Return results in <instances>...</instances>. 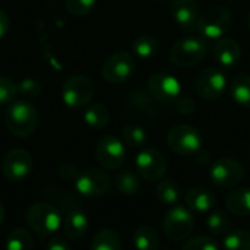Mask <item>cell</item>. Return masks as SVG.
<instances>
[{
	"instance_id": "cell-1",
	"label": "cell",
	"mask_w": 250,
	"mask_h": 250,
	"mask_svg": "<svg viewBox=\"0 0 250 250\" xmlns=\"http://www.w3.org/2000/svg\"><path fill=\"white\" fill-rule=\"evenodd\" d=\"M63 223L59 208L47 201L34 204L26 212V224L38 237L53 236Z\"/></svg>"
},
{
	"instance_id": "cell-23",
	"label": "cell",
	"mask_w": 250,
	"mask_h": 250,
	"mask_svg": "<svg viewBox=\"0 0 250 250\" xmlns=\"http://www.w3.org/2000/svg\"><path fill=\"white\" fill-rule=\"evenodd\" d=\"M160 48V41L157 37H154L152 34H142L138 35L133 41H132V51L133 56L138 59H152Z\"/></svg>"
},
{
	"instance_id": "cell-10",
	"label": "cell",
	"mask_w": 250,
	"mask_h": 250,
	"mask_svg": "<svg viewBox=\"0 0 250 250\" xmlns=\"http://www.w3.org/2000/svg\"><path fill=\"white\" fill-rule=\"evenodd\" d=\"M135 168L141 179L146 182H160L167 171V160L157 148H144L136 154Z\"/></svg>"
},
{
	"instance_id": "cell-24",
	"label": "cell",
	"mask_w": 250,
	"mask_h": 250,
	"mask_svg": "<svg viewBox=\"0 0 250 250\" xmlns=\"http://www.w3.org/2000/svg\"><path fill=\"white\" fill-rule=\"evenodd\" d=\"M132 243L136 250H158L160 236L151 226H141L133 231Z\"/></svg>"
},
{
	"instance_id": "cell-32",
	"label": "cell",
	"mask_w": 250,
	"mask_h": 250,
	"mask_svg": "<svg viewBox=\"0 0 250 250\" xmlns=\"http://www.w3.org/2000/svg\"><path fill=\"white\" fill-rule=\"evenodd\" d=\"M182 250H220V248L209 236H195L185 242Z\"/></svg>"
},
{
	"instance_id": "cell-17",
	"label": "cell",
	"mask_w": 250,
	"mask_h": 250,
	"mask_svg": "<svg viewBox=\"0 0 250 250\" xmlns=\"http://www.w3.org/2000/svg\"><path fill=\"white\" fill-rule=\"evenodd\" d=\"M214 57L223 69H233L239 64L242 59L240 44L229 37L217 40V44L214 47Z\"/></svg>"
},
{
	"instance_id": "cell-40",
	"label": "cell",
	"mask_w": 250,
	"mask_h": 250,
	"mask_svg": "<svg viewBox=\"0 0 250 250\" xmlns=\"http://www.w3.org/2000/svg\"><path fill=\"white\" fill-rule=\"evenodd\" d=\"M4 217H6V209H4V207H3V204L0 202V224L3 223V220H4Z\"/></svg>"
},
{
	"instance_id": "cell-9",
	"label": "cell",
	"mask_w": 250,
	"mask_h": 250,
	"mask_svg": "<svg viewBox=\"0 0 250 250\" xmlns=\"http://www.w3.org/2000/svg\"><path fill=\"white\" fill-rule=\"evenodd\" d=\"M94 82L85 75H73L66 79L62 88L63 103L70 108H83L89 105L94 97Z\"/></svg>"
},
{
	"instance_id": "cell-5",
	"label": "cell",
	"mask_w": 250,
	"mask_h": 250,
	"mask_svg": "<svg viewBox=\"0 0 250 250\" xmlns=\"http://www.w3.org/2000/svg\"><path fill=\"white\" fill-rule=\"evenodd\" d=\"M167 144L180 157H192L204 146L202 133L192 125H176L168 130Z\"/></svg>"
},
{
	"instance_id": "cell-27",
	"label": "cell",
	"mask_w": 250,
	"mask_h": 250,
	"mask_svg": "<svg viewBox=\"0 0 250 250\" xmlns=\"http://www.w3.org/2000/svg\"><path fill=\"white\" fill-rule=\"evenodd\" d=\"M83 120L94 129H103L110 122V111L104 104H89L83 111Z\"/></svg>"
},
{
	"instance_id": "cell-15",
	"label": "cell",
	"mask_w": 250,
	"mask_h": 250,
	"mask_svg": "<svg viewBox=\"0 0 250 250\" xmlns=\"http://www.w3.org/2000/svg\"><path fill=\"white\" fill-rule=\"evenodd\" d=\"M148 92L155 101L171 103L182 95V83L171 73L157 72L148 79Z\"/></svg>"
},
{
	"instance_id": "cell-33",
	"label": "cell",
	"mask_w": 250,
	"mask_h": 250,
	"mask_svg": "<svg viewBox=\"0 0 250 250\" xmlns=\"http://www.w3.org/2000/svg\"><path fill=\"white\" fill-rule=\"evenodd\" d=\"M97 0H64L67 12L73 16H86L95 7Z\"/></svg>"
},
{
	"instance_id": "cell-41",
	"label": "cell",
	"mask_w": 250,
	"mask_h": 250,
	"mask_svg": "<svg viewBox=\"0 0 250 250\" xmlns=\"http://www.w3.org/2000/svg\"><path fill=\"white\" fill-rule=\"evenodd\" d=\"M248 28H249V31H250V10H249V13H248Z\"/></svg>"
},
{
	"instance_id": "cell-30",
	"label": "cell",
	"mask_w": 250,
	"mask_h": 250,
	"mask_svg": "<svg viewBox=\"0 0 250 250\" xmlns=\"http://www.w3.org/2000/svg\"><path fill=\"white\" fill-rule=\"evenodd\" d=\"M34 240L28 230L15 229L6 240V250H32Z\"/></svg>"
},
{
	"instance_id": "cell-31",
	"label": "cell",
	"mask_w": 250,
	"mask_h": 250,
	"mask_svg": "<svg viewBox=\"0 0 250 250\" xmlns=\"http://www.w3.org/2000/svg\"><path fill=\"white\" fill-rule=\"evenodd\" d=\"M122 139H123V144L127 145L129 148L138 149V148L145 146L148 135L144 127L138 125H127L122 132Z\"/></svg>"
},
{
	"instance_id": "cell-4",
	"label": "cell",
	"mask_w": 250,
	"mask_h": 250,
	"mask_svg": "<svg viewBox=\"0 0 250 250\" xmlns=\"http://www.w3.org/2000/svg\"><path fill=\"white\" fill-rule=\"evenodd\" d=\"M207 51L208 45L202 37L186 35L173 44L170 50V60L177 67H192L204 60Z\"/></svg>"
},
{
	"instance_id": "cell-42",
	"label": "cell",
	"mask_w": 250,
	"mask_h": 250,
	"mask_svg": "<svg viewBox=\"0 0 250 250\" xmlns=\"http://www.w3.org/2000/svg\"><path fill=\"white\" fill-rule=\"evenodd\" d=\"M160 1H164V0H160Z\"/></svg>"
},
{
	"instance_id": "cell-34",
	"label": "cell",
	"mask_w": 250,
	"mask_h": 250,
	"mask_svg": "<svg viewBox=\"0 0 250 250\" xmlns=\"http://www.w3.org/2000/svg\"><path fill=\"white\" fill-rule=\"evenodd\" d=\"M18 95V85L13 79L0 75V105L10 104Z\"/></svg>"
},
{
	"instance_id": "cell-11",
	"label": "cell",
	"mask_w": 250,
	"mask_h": 250,
	"mask_svg": "<svg viewBox=\"0 0 250 250\" xmlns=\"http://www.w3.org/2000/svg\"><path fill=\"white\" fill-rule=\"evenodd\" d=\"M243 164L233 157H223L217 160L209 168V179L220 188H236L245 179Z\"/></svg>"
},
{
	"instance_id": "cell-35",
	"label": "cell",
	"mask_w": 250,
	"mask_h": 250,
	"mask_svg": "<svg viewBox=\"0 0 250 250\" xmlns=\"http://www.w3.org/2000/svg\"><path fill=\"white\" fill-rule=\"evenodd\" d=\"M19 92L23 97H35L41 92V85L34 79H25L18 85V94Z\"/></svg>"
},
{
	"instance_id": "cell-20",
	"label": "cell",
	"mask_w": 250,
	"mask_h": 250,
	"mask_svg": "<svg viewBox=\"0 0 250 250\" xmlns=\"http://www.w3.org/2000/svg\"><path fill=\"white\" fill-rule=\"evenodd\" d=\"M227 209L237 217H250V188H236L226 198Z\"/></svg>"
},
{
	"instance_id": "cell-38",
	"label": "cell",
	"mask_w": 250,
	"mask_h": 250,
	"mask_svg": "<svg viewBox=\"0 0 250 250\" xmlns=\"http://www.w3.org/2000/svg\"><path fill=\"white\" fill-rule=\"evenodd\" d=\"M45 250H72L70 245L62 237H53L47 242Z\"/></svg>"
},
{
	"instance_id": "cell-39",
	"label": "cell",
	"mask_w": 250,
	"mask_h": 250,
	"mask_svg": "<svg viewBox=\"0 0 250 250\" xmlns=\"http://www.w3.org/2000/svg\"><path fill=\"white\" fill-rule=\"evenodd\" d=\"M9 26H10V21H9V16H7V13L3 10V9H0V40L7 34V31H9Z\"/></svg>"
},
{
	"instance_id": "cell-28",
	"label": "cell",
	"mask_w": 250,
	"mask_h": 250,
	"mask_svg": "<svg viewBox=\"0 0 250 250\" xmlns=\"http://www.w3.org/2000/svg\"><path fill=\"white\" fill-rule=\"evenodd\" d=\"M91 250H122L119 234L111 229H101L91 243Z\"/></svg>"
},
{
	"instance_id": "cell-8",
	"label": "cell",
	"mask_w": 250,
	"mask_h": 250,
	"mask_svg": "<svg viewBox=\"0 0 250 250\" xmlns=\"http://www.w3.org/2000/svg\"><path fill=\"white\" fill-rule=\"evenodd\" d=\"M136 72V62L133 54L127 51H117L108 56L103 66L101 75L103 78L113 85H120L127 82Z\"/></svg>"
},
{
	"instance_id": "cell-18",
	"label": "cell",
	"mask_w": 250,
	"mask_h": 250,
	"mask_svg": "<svg viewBox=\"0 0 250 250\" xmlns=\"http://www.w3.org/2000/svg\"><path fill=\"white\" fill-rule=\"evenodd\" d=\"M170 13L180 28L189 29L196 25L199 18V6L196 0H171Z\"/></svg>"
},
{
	"instance_id": "cell-2",
	"label": "cell",
	"mask_w": 250,
	"mask_h": 250,
	"mask_svg": "<svg viewBox=\"0 0 250 250\" xmlns=\"http://www.w3.org/2000/svg\"><path fill=\"white\" fill-rule=\"evenodd\" d=\"M4 125L13 136L28 138L37 130L38 113L32 104L26 101H15L6 108Z\"/></svg>"
},
{
	"instance_id": "cell-12",
	"label": "cell",
	"mask_w": 250,
	"mask_h": 250,
	"mask_svg": "<svg viewBox=\"0 0 250 250\" xmlns=\"http://www.w3.org/2000/svg\"><path fill=\"white\" fill-rule=\"evenodd\" d=\"M75 189L79 195L86 198H100L104 196L111 186V180L108 174L100 168L88 167L81 170L73 180Z\"/></svg>"
},
{
	"instance_id": "cell-6",
	"label": "cell",
	"mask_w": 250,
	"mask_h": 250,
	"mask_svg": "<svg viewBox=\"0 0 250 250\" xmlns=\"http://www.w3.org/2000/svg\"><path fill=\"white\" fill-rule=\"evenodd\" d=\"M163 229L166 236L173 242L186 240L195 229L193 212L186 205L170 207L164 215Z\"/></svg>"
},
{
	"instance_id": "cell-22",
	"label": "cell",
	"mask_w": 250,
	"mask_h": 250,
	"mask_svg": "<svg viewBox=\"0 0 250 250\" xmlns=\"http://www.w3.org/2000/svg\"><path fill=\"white\" fill-rule=\"evenodd\" d=\"M230 95L237 105H240L243 108H250L249 73H239L234 76L233 82L230 83Z\"/></svg>"
},
{
	"instance_id": "cell-21",
	"label": "cell",
	"mask_w": 250,
	"mask_h": 250,
	"mask_svg": "<svg viewBox=\"0 0 250 250\" xmlns=\"http://www.w3.org/2000/svg\"><path fill=\"white\" fill-rule=\"evenodd\" d=\"M155 198L164 207H174L182 198V186L173 179L160 180L155 189Z\"/></svg>"
},
{
	"instance_id": "cell-14",
	"label": "cell",
	"mask_w": 250,
	"mask_h": 250,
	"mask_svg": "<svg viewBox=\"0 0 250 250\" xmlns=\"http://www.w3.org/2000/svg\"><path fill=\"white\" fill-rule=\"evenodd\" d=\"M34 161L31 154L22 148L10 149L1 161V170L4 177L12 183L23 182L32 171Z\"/></svg>"
},
{
	"instance_id": "cell-29",
	"label": "cell",
	"mask_w": 250,
	"mask_h": 250,
	"mask_svg": "<svg viewBox=\"0 0 250 250\" xmlns=\"http://www.w3.org/2000/svg\"><path fill=\"white\" fill-rule=\"evenodd\" d=\"M224 250H250V231L246 229L230 230L223 239Z\"/></svg>"
},
{
	"instance_id": "cell-36",
	"label": "cell",
	"mask_w": 250,
	"mask_h": 250,
	"mask_svg": "<svg viewBox=\"0 0 250 250\" xmlns=\"http://www.w3.org/2000/svg\"><path fill=\"white\" fill-rule=\"evenodd\" d=\"M78 173H79V170L75 166L67 164V163H64V164H62V166L57 167V174L63 180H75L76 176H78Z\"/></svg>"
},
{
	"instance_id": "cell-26",
	"label": "cell",
	"mask_w": 250,
	"mask_h": 250,
	"mask_svg": "<svg viewBox=\"0 0 250 250\" xmlns=\"http://www.w3.org/2000/svg\"><path fill=\"white\" fill-rule=\"evenodd\" d=\"M205 224H207V230L212 236H226L231 230V218L223 209L212 211L207 217Z\"/></svg>"
},
{
	"instance_id": "cell-16",
	"label": "cell",
	"mask_w": 250,
	"mask_h": 250,
	"mask_svg": "<svg viewBox=\"0 0 250 250\" xmlns=\"http://www.w3.org/2000/svg\"><path fill=\"white\" fill-rule=\"evenodd\" d=\"M62 229H63L64 236L69 240H78L88 233L89 218H88L86 212L76 205L66 211V214L63 217Z\"/></svg>"
},
{
	"instance_id": "cell-3",
	"label": "cell",
	"mask_w": 250,
	"mask_h": 250,
	"mask_svg": "<svg viewBox=\"0 0 250 250\" xmlns=\"http://www.w3.org/2000/svg\"><path fill=\"white\" fill-rule=\"evenodd\" d=\"M233 26V16L230 10L224 6L207 7L196 21V31L202 38L207 40H221L224 38Z\"/></svg>"
},
{
	"instance_id": "cell-19",
	"label": "cell",
	"mask_w": 250,
	"mask_h": 250,
	"mask_svg": "<svg viewBox=\"0 0 250 250\" xmlns=\"http://www.w3.org/2000/svg\"><path fill=\"white\" fill-rule=\"evenodd\" d=\"M185 201H186V207L190 211H195L199 214L209 212L217 204V198L212 193V190H209L208 188H202V186L188 190Z\"/></svg>"
},
{
	"instance_id": "cell-37",
	"label": "cell",
	"mask_w": 250,
	"mask_h": 250,
	"mask_svg": "<svg viewBox=\"0 0 250 250\" xmlns=\"http://www.w3.org/2000/svg\"><path fill=\"white\" fill-rule=\"evenodd\" d=\"M176 101H177V110L182 114H192L195 111V103L189 97H182L180 95Z\"/></svg>"
},
{
	"instance_id": "cell-7",
	"label": "cell",
	"mask_w": 250,
	"mask_h": 250,
	"mask_svg": "<svg viewBox=\"0 0 250 250\" xmlns=\"http://www.w3.org/2000/svg\"><path fill=\"white\" fill-rule=\"evenodd\" d=\"M229 86V78L224 70L218 67H207L201 70L193 81V88L196 94L207 100L214 101L221 98Z\"/></svg>"
},
{
	"instance_id": "cell-13",
	"label": "cell",
	"mask_w": 250,
	"mask_h": 250,
	"mask_svg": "<svg viewBox=\"0 0 250 250\" xmlns=\"http://www.w3.org/2000/svg\"><path fill=\"white\" fill-rule=\"evenodd\" d=\"M95 158L98 164L107 170H117L125 164L126 146L123 141L113 135H105L95 145Z\"/></svg>"
},
{
	"instance_id": "cell-25",
	"label": "cell",
	"mask_w": 250,
	"mask_h": 250,
	"mask_svg": "<svg viewBox=\"0 0 250 250\" xmlns=\"http://www.w3.org/2000/svg\"><path fill=\"white\" fill-rule=\"evenodd\" d=\"M114 185H116V189L122 195H125V196H135L141 190L139 177L133 171H130V170H122V171H119L116 174Z\"/></svg>"
}]
</instances>
